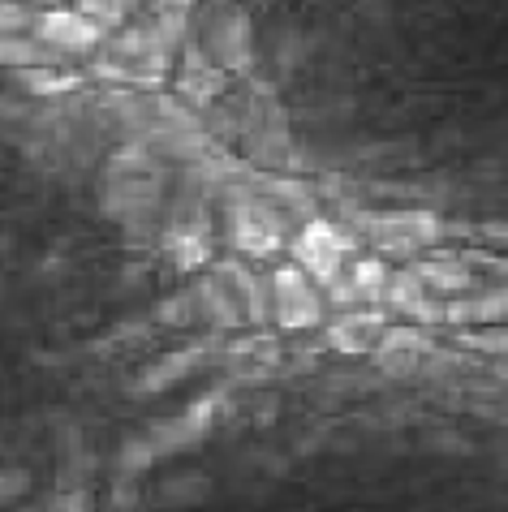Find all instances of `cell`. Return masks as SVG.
Wrapping results in <instances>:
<instances>
[{
  "mask_svg": "<svg viewBox=\"0 0 508 512\" xmlns=\"http://www.w3.org/2000/svg\"><path fill=\"white\" fill-rule=\"evenodd\" d=\"M164 207V160L147 142H121L108 155L100 177V211L121 229L138 220H155Z\"/></svg>",
  "mask_w": 508,
  "mask_h": 512,
  "instance_id": "6da1fadb",
  "label": "cell"
},
{
  "mask_svg": "<svg viewBox=\"0 0 508 512\" xmlns=\"http://www.w3.org/2000/svg\"><path fill=\"white\" fill-rule=\"evenodd\" d=\"M224 203H229V241H233V250L250 254V259H267V254L293 246L289 241V216L267 194L250 190V186H237V190L224 194Z\"/></svg>",
  "mask_w": 508,
  "mask_h": 512,
  "instance_id": "7a4b0ae2",
  "label": "cell"
},
{
  "mask_svg": "<svg viewBox=\"0 0 508 512\" xmlns=\"http://www.w3.org/2000/svg\"><path fill=\"white\" fill-rule=\"evenodd\" d=\"M345 224L362 241L388 250V254H414L431 241H440V220L427 207H397V211H345Z\"/></svg>",
  "mask_w": 508,
  "mask_h": 512,
  "instance_id": "3957f363",
  "label": "cell"
},
{
  "mask_svg": "<svg viewBox=\"0 0 508 512\" xmlns=\"http://www.w3.org/2000/svg\"><path fill=\"white\" fill-rule=\"evenodd\" d=\"M358 233L349 229V224H332V220H310L302 224V233L293 237V263L302 267V272L323 284V289H332L336 280H341L349 272V259H358Z\"/></svg>",
  "mask_w": 508,
  "mask_h": 512,
  "instance_id": "277c9868",
  "label": "cell"
},
{
  "mask_svg": "<svg viewBox=\"0 0 508 512\" xmlns=\"http://www.w3.org/2000/svg\"><path fill=\"white\" fill-rule=\"evenodd\" d=\"M242 151L254 168H285L293 160V134L289 117L263 87L250 95L246 117H242Z\"/></svg>",
  "mask_w": 508,
  "mask_h": 512,
  "instance_id": "5b68a950",
  "label": "cell"
},
{
  "mask_svg": "<svg viewBox=\"0 0 508 512\" xmlns=\"http://www.w3.org/2000/svg\"><path fill=\"white\" fill-rule=\"evenodd\" d=\"M272 306H276V323L285 332H306V327L323 323V293L298 263H285L272 272Z\"/></svg>",
  "mask_w": 508,
  "mask_h": 512,
  "instance_id": "8992f818",
  "label": "cell"
},
{
  "mask_svg": "<svg viewBox=\"0 0 508 512\" xmlns=\"http://www.w3.org/2000/svg\"><path fill=\"white\" fill-rule=\"evenodd\" d=\"M203 48L216 56L224 74H246L254 65V26L246 9H220L207 22V39Z\"/></svg>",
  "mask_w": 508,
  "mask_h": 512,
  "instance_id": "52a82bcc",
  "label": "cell"
},
{
  "mask_svg": "<svg viewBox=\"0 0 508 512\" xmlns=\"http://www.w3.org/2000/svg\"><path fill=\"white\" fill-rule=\"evenodd\" d=\"M173 82H177V95L186 99V104L207 108L211 99L224 95V87H229V74H224L220 61H216V56H211L203 44H194V39H190V44L181 48V56H177Z\"/></svg>",
  "mask_w": 508,
  "mask_h": 512,
  "instance_id": "ba28073f",
  "label": "cell"
},
{
  "mask_svg": "<svg viewBox=\"0 0 508 512\" xmlns=\"http://www.w3.org/2000/svg\"><path fill=\"white\" fill-rule=\"evenodd\" d=\"M35 35L48 39L52 48H61L65 56H82V52H95L108 44L104 26H95L87 13H78V9H44L35 22Z\"/></svg>",
  "mask_w": 508,
  "mask_h": 512,
  "instance_id": "9c48e42d",
  "label": "cell"
},
{
  "mask_svg": "<svg viewBox=\"0 0 508 512\" xmlns=\"http://www.w3.org/2000/svg\"><path fill=\"white\" fill-rule=\"evenodd\" d=\"M431 353H435V345H431L427 327H388L384 345L375 349V366H379V375H388V379H414V375H422Z\"/></svg>",
  "mask_w": 508,
  "mask_h": 512,
  "instance_id": "30bf717a",
  "label": "cell"
},
{
  "mask_svg": "<svg viewBox=\"0 0 508 512\" xmlns=\"http://www.w3.org/2000/svg\"><path fill=\"white\" fill-rule=\"evenodd\" d=\"M220 401H224V396H220V392H211V396H203V401H194L181 418L155 422V426H151V435H147L151 444H155V452H160V457H168V452H186V448H194V444H199V439L211 431V422H216Z\"/></svg>",
  "mask_w": 508,
  "mask_h": 512,
  "instance_id": "8fae6325",
  "label": "cell"
},
{
  "mask_svg": "<svg viewBox=\"0 0 508 512\" xmlns=\"http://www.w3.org/2000/svg\"><path fill=\"white\" fill-rule=\"evenodd\" d=\"M388 310H345V315H336L332 327H328V345L336 353H349V358H358V353H371L384 345L388 336Z\"/></svg>",
  "mask_w": 508,
  "mask_h": 512,
  "instance_id": "7c38bea8",
  "label": "cell"
},
{
  "mask_svg": "<svg viewBox=\"0 0 508 512\" xmlns=\"http://www.w3.org/2000/svg\"><path fill=\"white\" fill-rule=\"evenodd\" d=\"M190 289H194V297H199V315H203V323L211 327V332H233V327L246 323V310H242V302H237L229 276H224L216 263H211V272L194 280Z\"/></svg>",
  "mask_w": 508,
  "mask_h": 512,
  "instance_id": "4fadbf2b",
  "label": "cell"
},
{
  "mask_svg": "<svg viewBox=\"0 0 508 512\" xmlns=\"http://www.w3.org/2000/svg\"><path fill=\"white\" fill-rule=\"evenodd\" d=\"M203 362H207V345L173 349V353H164V358H155L151 366H143V375H138L134 392L138 396H155V392H164V388H177V383L190 379Z\"/></svg>",
  "mask_w": 508,
  "mask_h": 512,
  "instance_id": "5bb4252c",
  "label": "cell"
},
{
  "mask_svg": "<svg viewBox=\"0 0 508 512\" xmlns=\"http://www.w3.org/2000/svg\"><path fill=\"white\" fill-rule=\"evenodd\" d=\"M216 267H220L224 276H229L237 302H242V310H246V323L263 327L267 319H276V306L267 302V289H272V280H263L259 272H250L242 259H220Z\"/></svg>",
  "mask_w": 508,
  "mask_h": 512,
  "instance_id": "9a60e30c",
  "label": "cell"
},
{
  "mask_svg": "<svg viewBox=\"0 0 508 512\" xmlns=\"http://www.w3.org/2000/svg\"><path fill=\"white\" fill-rule=\"evenodd\" d=\"M0 61H5V69H13V74H26V69H61L69 56L39 35H5Z\"/></svg>",
  "mask_w": 508,
  "mask_h": 512,
  "instance_id": "2e32d148",
  "label": "cell"
},
{
  "mask_svg": "<svg viewBox=\"0 0 508 512\" xmlns=\"http://www.w3.org/2000/svg\"><path fill=\"white\" fill-rule=\"evenodd\" d=\"M414 272L427 284L431 297H461L474 289V272L461 259H422V263H414Z\"/></svg>",
  "mask_w": 508,
  "mask_h": 512,
  "instance_id": "e0dca14e",
  "label": "cell"
},
{
  "mask_svg": "<svg viewBox=\"0 0 508 512\" xmlns=\"http://www.w3.org/2000/svg\"><path fill=\"white\" fill-rule=\"evenodd\" d=\"M349 280H354V289L362 302H371V306H384V297H388V284H392V272H388V263L379 259V254H358L354 263H349Z\"/></svg>",
  "mask_w": 508,
  "mask_h": 512,
  "instance_id": "ac0fdd59",
  "label": "cell"
},
{
  "mask_svg": "<svg viewBox=\"0 0 508 512\" xmlns=\"http://www.w3.org/2000/svg\"><path fill=\"white\" fill-rule=\"evenodd\" d=\"M508 319V293H487V297H474V302H453L448 306V323L457 327H491V323H504Z\"/></svg>",
  "mask_w": 508,
  "mask_h": 512,
  "instance_id": "d6986e66",
  "label": "cell"
},
{
  "mask_svg": "<svg viewBox=\"0 0 508 512\" xmlns=\"http://www.w3.org/2000/svg\"><path fill=\"white\" fill-rule=\"evenodd\" d=\"M13 78H18L22 91L35 95V99H52V95L82 87V74H61V69H26V74H13Z\"/></svg>",
  "mask_w": 508,
  "mask_h": 512,
  "instance_id": "ffe728a7",
  "label": "cell"
},
{
  "mask_svg": "<svg viewBox=\"0 0 508 512\" xmlns=\"http://www.w3.org/2000/svg\"><path fill=\"white\" fill-rule=\"evenodd\" d=\"M155 323L164 327H190V323H203L199 315V297H194V289H181L173 297H164L160 306H155Z\"/></svg>",
  "mask_w": 508,
  "mask_h": 512,
  "instance_id": "44dd1931",
  "label": "cell"
},
{
  "mask_svg": "<svg viewBox=\"0 0 508 512\" xmlns=\"http://www.w3.org/2000/svg\"><path fill=\"white\" fill-rule=\"evenodd\" d=\"M155 457H160V452H155V444H151L147 435L125 439L121 452H117V474H121V482H125V478H138L143 469H151V465H155Z\"/></svg>",
  "mask_w": 508,
  "mask_h": 512,
  "instance_id": "7402d4cb",
  "label": "cell"
},
{
  "mask_svg": "<svg viewBox=\"0 0 508 512\" xmlns=\"http://www.w3.org/2000/svg\"><path fill=\"white\" fill-rule=\"evenodd\" d=\"M74 9H78V13H87V18H91L95 26H104V31H112V26H121V22L138 9V0H78Z\"/></svg>",
  "mask_w": 508,
  "mask_h": 512,
  "instance_id": "603a6c76",
  "label": "cell"
},
{
  "mask_svg": "<svg viewBox=\"0 0 508 512\" xmlns=\"http://www.w3.org/2000/svg\"><path fill=\"white\" fill-rule=\"evenodd\" d=\"M39 13H31V5H22V0H5V9H0V31L5 35H26L35 31Z\"/></svg>",
  "mask_w": 508,
  "mask_h": 512,
  "instance_id": "cb8c5ba5",
  "label": "cell"
},
{
  "mask_svg": "<svg viewBox=\"0 0 508 512\" xmlns=\"http://www.w3.org/2000/svg\"><path fill=\"white\" fill-rule=\"evenodd\" d=\"M328 302H332L336 310H345V306H358L362 297H358V289H354V280H349V276H341V280H336L332 289H328Z\"/></svg>",
  "mask_w": 508,
  "mask_h": 512,
  "instance_id": "d4e9b609",
  "label": "cell"
},
{
  "mask_svg": "<svg viewBox=\"0 0 508 512\" xmlns=\"http://www.w3.org/2000/svg\"><path fill=\"white\" fill-rule=\"evenodd\" d=\"M22 482H31V478H22V469H18V465H9V469H5V500H18Z\"/></svg>",
  "mask_w": 508,
  "mask_h": 512,
  "instance_id": "484cf974",
  "label": "cell"
},
{
  "mask_svg": "<svg viewBox=\"0 0 508 512\" xmlns=\"http://www.w3.org/2000/svg\"><path fill=\"white\" fill-rule=\"evenodd\" d=\"M22 5H56V0H22Z\"/></svg>",
  "mask_w": 508,
  "mask_h": 512,
  "instance_id": "4316f807",
  "label": "cell"
}]
</instances>
